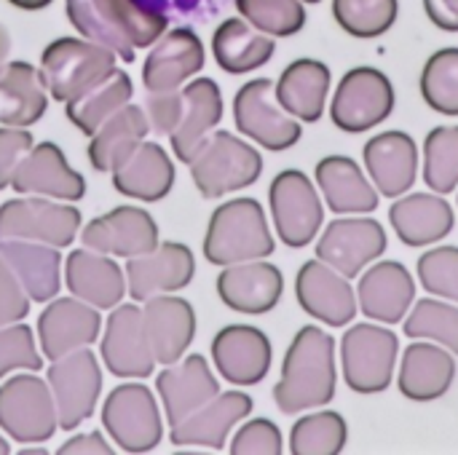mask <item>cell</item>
Here are the masks:
<instances>
[{
  "instance_id": "cell-17",
  "label": "cell",
  "mask_w": 458,
  "mask_h": 455,
  "mask_svg": "<svg viewBox=\"0 0 458 455\" xmlns=\"http://www.w3.org/2000/svg\"><path fill=\"white\" fill-rule=\"evenodd\" d=\"M295 295L309 316L330 327H346L349 322H354L360 308L349 279L319 257L301 265L295 279Z\"/></svg>"
},
{
  "instance_id": "cell-9",
  "label": "cell",
  "mask_w": 458,
  "mask_h": 455,
  "mask_svg": "<svg viewBox=\"0 0 458 455\" xmlns=\"http://www.w3.org/2000/svg\"><path fill=\"white\" fill-rule=\"evenodd\" d=\"M233 121L236 129L250 137L252 142L263 145L266 150H290L298 145L303 129L298 118H293L274 94L271 78H255L247 80L233 99Z\"/></svg>"
},
{
  "instance_id": "cell-45",
  "label": "cell",
  "mask_w": 458,
  "mask_h": 455,
  "mask_svg": "<svg viewBox=\"0 0 458 455\" xmlns=\"http://www.w3.org/2000/svg\"><path fill=\"white\" fill-rule=\"evenodd\" d=\"M424 182L432 193L458 188V126H437L424 139Z\"/></svg>"
},
{
  "instance_id": "cell-25",
  "label": "cell",
  "mask_w": 458,
  "mask_h": 455,
  "mask_svg": "<svg viewBox=\"0 0 458 455\" xmlns=\"http://www.w3.org/2000/svg\"><path fill=\"white\" fill-rule=\"evenodd\" d=\"M142 327L156 362L174 365L182 359L196 335V311L185 298L153 295L142 308Z\"/></svg>"
},
{
  "instance_id": "cell-31",
  "label": "cell",
  "mask_w": 458,
  "mask_h": 455,
  "mask_svg": "<svg viewBox=\"0 0 458 455\" xmlns=\"http://www.w3.org/2000/svg\"><path fill=\"white\" fill-rule=\"evenodd\" d=\"M330 67L319 59H295L290 62L279 80L274 83L276 102L301 123H317L325 115L327 91H330Z\"/></svg>"
},
{
  "instance_id": "cell-40",
  "label": "cell",
  "mask_w": 458,
  "mask_h": 455,
  "mask_svg": "<svg viewBox=\"0 0 458 455\" xmlns=\"http://www.w3.org/2000/svg\"><path fill=\"white\" fill-rule=\"evenodd\" d=\"M131 91H134L131 78L123 70H113L107 78H102L86 94H81L78 99L64 105L67 118L78 131L91 137L110 115H115L123 105H129Z\"/></svg>"
},
{
  "instance_id": "cell-27",
  "label": "cell",
  "mask_w": 458,
  "mask_h": 455,
  "mask_svg": "<svg viewBox=\"0 0 458 455\" xmlns=\"http://www.w3.org/2000/svg\"><path fill=\"white\" fill-rule=\"evenodd\" d=\"M252 413V400L242 392L217 394L204 408L193 410L188 418L172 426V445L180 448H207L223 451L231 429Z\"/></svg>"
},
{
  "instance_id": "cell-41",
  "label": "cell",
  "mask_w": 458,
  "mask_h": 455,
  "mask_svg": "<svg viewBox=\"0 0 458 455\" xmlns=\"http://www.w3.org/2000/svg\"><path fill=\"white\" fill-rule=\"evenodd\" d=\"M400 16V0H333L335 24L360 40L386 35Z\"/></svg>"
},
{
  "instance_id": "cell-12",
  "label": "cell",
  "mask_w": 458,
  "mask_h": 455,
  "mask_svg": "<svg viewBox=\"0 0 458 455\" xmlns=\"http://www.w3.org/2000/svg\"><path fill=\"white\" fill-rule=\"evenodd\" d=\"M81 231V212L67 204L35 198H13L0 206V241H38L48 247H70Z\"/></svg>"
},
{
  "instance_id": "cell-30",
  "label": "cell",
  "mask_w": 458,
  "mask_h": 455,
  "mask_svg": "<svg viewBox=\"0 0 458 455\" xmlns=\"http://www.w3.org/2000/svg\"><path fill=\"white\" fill-rule=\"evenodd\" d=\"M456 378V359L440 343L416 341L405 349L400 365V394L411 402L440 400Z\"/></svg>"
},
{
  "instance_id": "cell-28",
  "label": "cell",
  "mask_w": 458,
  "mask_h": 455,
  "mask_svg": "<svg viewBox=\"0 0 458 455\" xmlns=\"http://www.w3.org/2000/svg\"><path fill=\"white\" fill-rule=\"evenodd\" d=\"M156 389H158L164 413L172 426L220 394V383L215 381L207 359L199 354H193L182 362L166 365V370L156 381Z\"/></svg>"
},
{
  "instance_id": "cell-52",
  "label": "cell",
  "mask_w": 458,
  "mask_h": 455,
  "mask_svg": "<svg viewBox=\"0 0 458 455\" xmlns=\"http://www.w3.org/2000/svg\"><path fill=\"white\" fill-rule=\"evenodd\" d=\"M32 147V134L21 126H0V190L11 185L16 164Z\"/></svg>"
},
{
  "instance_id": "cell-50",
  "label": "cell",
  "mask_w": 458,
  "mask_h": 455,
  "mask_svg": "<svg viewBox=\"0 0 458 455\" xmlns=\"http://www.w3.org/2000/svg\"><path fill=\"white\" fill-rule=\"evenodd\" d=\"M145 118L150 131H156L158 137H169L180 118H182V91L172 88V91H148L145 97Z\"/></svg>"
},
{
  "instance_id": "cell-29",
  "label": "cell",
  "mask_w": 458,
  "mask_h": 455,
  "mask_svg": "<svg viewBox=\"0 0 458 455\" xmlns=\"http://www.w3.org/2000/svg\"><path fill=\"white\" fill-rule=\"evenodd\" d=\"M389 223L405 247H429L443 241L456 223V215L440 193H411L392 204Z\"/></svg>"
},
{
  "instance_id": "cell-38",
  "label": "cell",
  "mask_w": 458,
  "mask_h": 455,
  "mask_svg": "<svg viewBox=\"0 0 458 455\" xmlns=\"http://www.w3.org/2000/svg\"><path fill=\"white\" fill-rule=\"evenodd\" d=\"M150 131L145 110L140 105H123L110 115L94 134L89 145V161L97 172H115Z\"/></svg>"
},
{
  "instance_id": "cell-19",
  "label": "cell",
  "mask_w": 458,
  "mask_h": 455,
  "mask_svg": "<svg viewBox=\"0 0 458 455\" xmlns=\"http://www.w3.org/2000/svg\"><path fill=\"white\" fill-rule=\"evenodd\" d=\"M123 274L129 279V295L137 303H145L153 295L185 290L193 282L196 260L185 244L166 241L148 255L131 257Z\"/></svg>"
},
{
  "instance_id": "cell-42",
  "label": "cell",
  "mask_w": 458,
  "mask_h": 455,
  "mask_svg": "<svg viewBox=\"0 0 458 455\" xmlns=\"http://www.w3.org/2000/svg\"><path fill=\"white\" fill-rule=\"evenodd\" d=\"M349 426L341 413L322 410L301 418L290 432L293 455H338L346 448Z\"/></svg>"
},
{
  "instance_id": "cell-53",
  "label": "cell",
  "mask_w": 458,
  "mask_h": 455,
  "mask_svg": "<svg viewBox=\"0 0 458 455\" xmlns=\"http://www.w3.org/2000/svg\"><path fill=\"white\" fill-rule=\"evenodd\" d=\"M429 21L443 32H458V0H424Z\"/></svg>"
},
{
  "instance_id": "cell-46",
  "label": "cell",
  "mask_w": 458,
  "mask_h": 455,
  "mask_svg": "<svg viewBox=\"0 0 458 455\" xmlns=\"http://www.w3.org/2000/svg\"><path fill=\"white\" fill-rule=\"evenodd\" d=\"M236 11L271 38H290L306 27V3L301 0H236Z\"/></svg>"
},
{
  "instance_id": "cell-51",
  "label": "cell",
  "mask_w": 458,
  "mask_h": 455,
  "mask_svg": "<svg viewBox=\"0 0 458 455\" xmlns=\"http://www.w3.org/2000/svg\"><path fill=\"white\" fill-rule=\"evenodd\" d=\"M30 311V295L24 292L16 274L8 268V263L0 257V327L24 322Z\"/></svg>"
},
{
  "instance_id": "cell-26",
  "label": "cell",
  "mask_w": 458,
  "mask_h": 455,
  "mask_svg": "<svg viewBox=\"0 0 458 455\" xmlns=\"http://www.w3.org/2000/svg\"><path fill=\"white\" fill-rule=\"evenodd\" d=\"M365 166L376 190L386 198L405 196L419 177V145L405 131H381L365 150Z\"/></svg>"
},
{
  "instance_id": "cell-20",
  "label": "cell",
  "mask_w": 458,
  "mask_h": 455,
  "mask_svg": "<svg viewBox=\"0 0 458 455\" xmlns=\"http://www.w3.org/2000/svg\"><path fill=\"white\" fill-rule=\"evenodd\" d=\"M102 316L78 298H56L38 319V341L46 359H62L99 338Z\"/></svg>"
},
{
  "instance_id": "cell-47",
  "label": "cell",
  "mask_w": 458,
  "mask_h": 455,
  "mask_svg": "<svg viewBox=\"0 0 458 455\" xmlns=\"http://www.w3.org/2000/svg\"><path fill=\"white\" fill-rule=\"evenodd\" d=\"M419 282L429 295L458 303V247H435L419 257Z\"/></svg>"
},
{
  "instance_id": "cell-37",
  "label": "cell",
  "mask_w": 458,
  "mask_h": 455,
  "mask_svg": "<svg viewBox=\"0 0 458 455\" xmlns=\"http://www.w3.org/2000/svg\"><path fill=\"white\" fill-rule=\"evenodd\" d=\"M274 51H276V38L255 29L242 16L225 19L212 35L215 62L220 64V70L231 75H244L268 64Z\"/></svg>"
},
{
  "instance_id": "cell-11",
  "label": "cell",
  "mask_w": 458,
  "mask_h": 455,
  "mask_svg": "<svg viewBox=\"0 0 458 455\" xmlns=\"http://www.w3.org/2000/svg\"><path fill=\"white\" fill-rule=\"evenodd\" d=\"M268 201L276 233L287 247L303 249L317 239L325 209L309 174H303L301 169L279 172L268 188Z\"/></svg>"
},
{
  "instance_id": "cell-15",
  "label": "cell",
  "mask_w": 458,
  "mask_h": 455,
  "mask_svg": "<svg viewBox=\"0 0 458 455\" xmlns=\"http://www.w3.org/2000/svg\"><path fill=\"white\" fill-rule=\"evenodd\" d=\"M86 249L115 257H140L158 247V225L150 212L137 206H115L113 212L86 223L81 231Z\"/></svg>"
},
{
  "instance_id": "cell-7",
  "label": "cell",
  "mask_w": 458,
  "mask_h": 455,
  "mask_svg": "<svg viewBox=\"0 0 458 455\" xmlns=\"http://www.w3.org/2000/svg\"><path fill=\"white\" fill-rule=\"evenodd\" d=\"M397 105L394 86L386 72L360 64L349 70L330 102V121L346 134H362L384 123Z\"/></svg>"
},
{
  "instance_id": "cell-21",
  "label": "cell",
  "mask_w": 458,
  "mask_h": 455,
  "mask_svg": "<svg viewBox=\"0 0 458 455\" xmlns=\"http://www.w3.org/2000/svg\"><path fill=\"white\" fill-rule=\"evenodd\" d=\"M416 300V279L397 260H381L360 274L357 306L362 314L381 324H397L408 316Z\"/></svg>"
},
{
  "instance_id": "cell-8",
  "label": "cell",
  "mask_w": 458,
  "mask_h": 455,
  "mask_svg": "<svg viewBox=\"0 0 458 455\" xmlns=\"http://www.w3.org/2000/svg\"><path fill=\"white\" fill-rule=\"evenodd\" d=\"M56 405L48 381L38 375H13L0 386V429L21 442H46L56 432Z\"/></svg>"
},
{
  "instance_id": "cell-1",
  "label": "cell",
  "mask_w": 458,
  "mask_h": 455,
  "mask_svg": "<svg viewBox=\"0 0 458 455\" xmlns=\"http://www.w3.org/2000/svg\"><path fill=\"white\" fill-rule=\"evenodd\" d=\"M335 386V341L314 324L298 330L284 354L282 378L274 386L276 408L284 416L325 408L333 402Z\"/></svg>"
},
{
  "instance_id": "cell-23",
  "label": "cell",
  "mask_w": 458,
  "mask_h": 455,
  "mask_svg": "<svg viewBox=\"0 0 458 455\" xmlns=\"http://www.w3.org/2000/svg\"><path fill=\"white\" fill-rule=\"evenodd\" d=\"M102 359L115 378H148L156 367V357L145 338L142 311L137 306H118L107 316L102 338Z\"/></svg>"
},
{
  "instance_id": "cell-14",
  "label": "cell",
  "mask_w": 458,
  "mask_h": 455,
  "mask_svg": "<svg viewBox=\"0 0 458 455\" xmlns=\"http://www.w3.org/2000/svg\"><path fill=\"white\" fill-rule=\"evenodd\" d=\"M386 252V231L378 220L370 217H349L333 220L319 244L317 257L344 274L346 279L360 276L370 263H376Z\"/></svg>"
},
{
  "instance_id": "cell-55",
  "label": "cell",
  "mask_w": 458,
  "mask_h": 455,
  "mask_svg": "<svg viewBox=\"0 0 458 455\" xmlns=\"http://www.w3.org/2000/svg\"><path fill=\"white\" fill-rule=\"evenodd\" d=\"M8 3L16 5V8H21V11H40V8L51 5L54 0H8Z\"/></svg>"
},
{
  "instance_id": "cell-13",
  "label": "cell",
  "mask_w": 458,
  "mask_h": 455,
  "mask_svg": "<svg viewBox=\"0 0 458 455\" xmlns=\"http://www.w3.org/2000/svg\"><path fill=\"white\" fill-rule=\"evenodd\" d=\"M48 389L56 405L59 429H75L94 413L102 392V373L89 346L51 362Z\"/></svg>"
},
{
  "instance_id": "cell-32",
  "label": "cell",
  "mask_w": 458,
  "mask_h": 455,
  "mask_svg": "<svg viewBox=\"0 0 458 455\" xmlns=\"http://www.w3.org/2000/svg\"><path fill=\"white\" fill-rule=\"evenodd\" d=\"M317 185L335 215H368L378 209L381 193L349 156H327L314 169Z\"/></svg>"
},
{
  "instance_id": "cell-3",
  "label": "cell",
  "mask_w": 458,
  "mask_h": 455,
  "mask_svg": "<svg viewBox=\"0 0 458 455\" xmlns=\"http://www.w3.org/2000/svg\"><path fill=\"white\" fill-rule=\"evenodd\" d=\"M274 236L263 206L255 198H233L217 206L204 236V257L212 265L263 260L274 252Z\"/></svg>"
},
{
  "instance_id": "cell-36",
  "label": "cell",
  "mask_w": 458,
  "mask_h": 455,
  "mask_svg": "<svg viewBox=\"0 0 458 455\" xmlns=\"http://www.w3.org/2000/svg\"><path fill=\"white\" fill-rule=\"evenodd\" d=\"M174 185V166L166 150L156 142H140L137 150L113 172V188L121 196L140 201H161Z\"/></svg>"
},
{
  "instance_id": "cell-5",
  "label": "cell",
  "mask_w": 458,
  "mask_h": 455,
  "mask_svg": "<svg viewBox=\"0 0 458 455\" xmlns=\"http://www.w3.org/2000/svg\"><path fill=\"white\" fill-rule=\"evenodd\" d=\"M188 166L199 193L204 198H220L258 182L263 174V156L231 131H215L204 139Z\"/></svg>"
},
{
  "instance_id": "cell-33",
  "label": "cell",
  "mask_w": 458,
  "mask_h": 455,
  "mask_svg": "<svg viewBox=\"0 0 458 455\" xmlns=\"http://www.w3.org/2000/svg\"><path fill=\"white\" fill-rule=\"evenodd\" d=\"M223 118V94L212 78H196L182 88V118L172 137L174 156L188 164Z\"/></svg>"
},
{
  "instance_id": "cell-54",
  "label": "cell",
  "mask_w": 458,
  "mask_h": 455,
  "mask_svg": "<svg viewBox=\"0 0 458 455\" xmlns=\"http://www.w3.org/2000/svg\"><path fill=\"white\" fill-rule=\"evenodd\" d=\"M83 453H113V448L102 440L99 432H89V434H81V437H72L70 442H64L59 448V455H83Z\"/></svg>"
},
{
  "instance_id": "cell-24",
  "label": "cell",
  "mask_w": 458,
  "mask_h": 455,
  "mask_svg": "<svg viewBox=\"0 0 458 455\" xmlns=\"http://www.w3.org/2000/svg\"><path fill=\"white\" fill-rule=\"evenodd\" d=\"M282 292H284L282 271L263 260L225 265V271L217 276V295L236 314H250V316L268 314L282 300Z\"/></svg>"
},
{
  "instance_id": "cell-18",
  "label": "cell",
  "mask_w": 458,
  "mask_h": 455,
  "mask_svg": "<svg viewBox=\"0 0 458 455\" xmlns=\"http://www.w3.org/2000/svg\"><path fill=\"white\" fill-rule=\"evenodd\" d=\"M212 359L228 383L255 386L268 375L274 351L263 330L250 324H228L212 341Z\"/></svg>"
},
{
  "instance_id": "cell-6",
  "label": "cell",
  "mask_w": 458,
  "mask_h": 455,
  "mask_svg": "<svg viewBox=\"0 0 458 455\" xmlns=\"http://www.w3.org/2000/svg\"><path fill=\"white\" fill-rule=\"evenodd\" d=\"M400 338L378 324H354L341 341L344 381L357 394H381L392 386Z\"/></svg>"
},
{
  "instance_id": "cell-10",
  "label": "cell",
  "mask_w": 458,
  "mask_h": 455,
  "mask_svg": "<svg viewBox=\"0 0 458 455\" xmlns=\"http://www.w3.org/2000/svg\"><path fill=\"white\" fill-rule=\"evenodd\" d=\"M102 426L123 453H150L161 442V413L148 386L123 383L102 405Z\"/></svg>"
},
{
  "instance_id": "cell-4",
  "label": "cell",
  "mask_w": 458,
  "mask_h": 455,
  "mask_svg": "<svg viewBox=\"0 0 458 455\" xmlns=\"http://www.w3.org/2000/svg\"><path fill=\"white\" fill-rule=\"evenodd\" d=\"M115 70V51L89 38H56L40 54V80L48 94L67 105Z\"/></svg>"
},
{
  "instance_id": "cell-44",
  "label": "cell",
  "mask_w": 458,
  "mask_h": 455,
  "mask_svg": "<svg viewBox=\"0 0 458 455\" xmlns=\"http://www.w3.org/2000/svg\"><path fill=\"white\" fill-rule=\"evenodd\" d=\"M424 102L440 115H458V48L448 46L435 51L419 80Z\"/></svg>"
},
{
  "instance_id": "cell-43",
  "label": "cell",
  "mask_w": 458,
  "mask_h": 455,
  "mask_svg": "<svg viewBox=\"0 0 458 455\" xmlns=\"http://www.w3.org/2000/svg\"><path fill=\"white\" fill-rule=\"evenodd\" d=\"M403 330L413 341H432L458 354V308L437 298L419 300L403 319Z\"/></svg>"
},
{
  "instance_id": "cell-56",
  "label": "cell",
  "mask_w": 458,
  "mask_h": 455,
  "mask_svg": "<svg viewBox=\"0 0 458 455\" xmlns=\"http://www.w3.org/2000/svg\"><path fill=\"white\" fill-rule=\"evenodd\" d=\"M8 54H11V35H8V29L0 24V67L8 62Z\"/></svg>"
},
{
  "instance_id": "cell-35",
  "label": "cell",
  "mask_w": 458,
  "mask_h": 455,
  "mask_svg": "<svg viewBox=\"0 0 458 455\" xmlns=\"http://www.w3.org/2000/svg\"><path fill=\"white\" fill-rule=\"evenodd\" d=\"M0 257L8 263V268L21 282L30 300L46 303L59 295V268L62 255L56 247L38 244V241H19V239H3L0 241Z\"/></svg>"
},
{
  "instance_id": "cell-16",
  "label": "cell",
  "mask_w": 458,
  "mask_h": 455,
  "mask_svg": "<svg viewBox=\"0 0 458 455\" xmlns=\"http://www.w3.org/2000/svg\"><path fill=\"white\" fill-rule=\"evenodd\" d=\"M11 188L21 196H48L59 201H81L86 196L83 177L67 164L54 142L32 145L24 153L11 177Z\"/></svg>"
},
{
  "instance_id": "cell-58",
  "label": "cell",
  "mask_w": 458,
  "mask_h": 455,
  "mask_svg": "<svg viewBox=\"0 0 458 455\" xmlns=\"http://www.w3.org/2000/svg\"><path fill=\"white\" fill-rule=\"evenodd\" d=\"M301 3H311L314 5V3H322V0H301Z\"/></svg>"
},
{
  "instance_id": "cell-34",
  "label": "cell",
  "mask_w": 458,
  "mask_h": 455,
  "mask_svg": "<svg viewBox=\"0 0 458 455\" xmlns=\"http://www.w3.org/2000/svg\"><path fill=\"white\" fill-rule=\"evenodd\" d=\"M64 282L72 298L94 306V308H113L121 303L126 292V276L123 271L107 257L94 249H78L70 252Z\"/></svg>"
},
{
  "instance_id": "cell-22",
  "label": "cell",
  "mask_w": 458,
  "mask_h": 455,
  "mask_svg": "<svg viewBox=\"0 0 458 455\" xmlns=\"http://www.w3.org/2000/svg\"><path fill=\"white\" fill-rule=\"evenodd\" d=\"M204 67V43L188 29L177 27L164 32L142 64V86L145 91H172L191 80Z\"/></svg>"
},
{
  "instance_id": "cell-2",
  "label": "cell",
  "mask_w": 458,
  "mask_h": 455,
  "mask_svg": "<svg viewBox=\"0 0 458 455\" xmlns=\"http://www.w3.org/2000/svg\"><path fill=\"white\" fill-rule=\"evenodd\" d=\"M67 19L83 38L107 46L123 62L134 59V48L153 46L169 27L166 16L137 0H67Z\"/></svg>"
},
{
  "instance_id": "cell-48",
  "label": "cell",
  "mask_w": 458,
  "mask_h": 455,
  "mask_svg": "<svg viewBox=\"0 0 458 455\" xmlns=\"http://www.w3.org/2000/svg\"><path fill=\"white\" fill-rule=\"evenodd\" d=\"M43 359L35 349L32 330L21 322L0 327V378L13 370H40Z\"/></svg>"
},
{
  "instance_id": "cell-49",
  "label": "cell",
  "mask_w": 458,
  "mask_h": 455,
  "mask_svg": "<svg viewBox=\"0 0 458 455\" xmlns=\"http://www.w3.org/2000/svg\"><path fill=\"white\" fill-rule=\"evenodd\" d=\"M282 451H284L282 432L268 418H255L244 424L231 442L233 455H279Z\"/></svg>"
},
{
  "instance_id": "cell-39",
  "label": "cell",
  "mask_w": 458,
  "mask_h": 455,
  "mask_svg": "<svg viewBox=\"0 0 458 455\" xmlns=\"http://www.w3.org/2000/svg\"><path fill=\"white\" fill-rule=\"evenodd\" d=\"M0 123L3 126H32L43 118L48 99L40 72L30 62H5L0 67Z\"/></svg>"
},
{
  "instance_id": "cell-57",
  "label": "cell",
  "mask_w": 458,
  "mask_h": 455,
  "mask_svg": "<svg viewBox=\"0 0 458 455\" xmlns=\"http://www.w3.org/2000/svg\"><path fill=\"white\" fill-rule=\"evenodd\" d=\"M8 451H11V448H8V442H5V440L0 437V455H5V453H8Z\"/></svg>"
}]
</instances>
